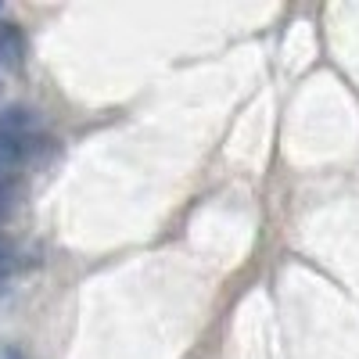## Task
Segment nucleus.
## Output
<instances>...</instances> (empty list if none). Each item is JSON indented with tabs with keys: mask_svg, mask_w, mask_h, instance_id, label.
<instances>
[{
	"mask_svg": "<svg viewBox=\"0 0 359 359\" xmlns=\"http://www.w3.org/2000/svg\"><path fill=\"white\" fill-rule=\"evenodd\" d=\"M0 65L15 72L25 65V36L18 25H0Z\"/></svg>",
	"mask_w": 359,
	"mask_h": 359,
	"instance_id": "nucleus-1",
	"label": "nucleus"
},
{
	"mask_svg": "<svg viewBox=\"0 0 359 359\" xmlns=\"http://www.w3.org/2000/svg\"><path fill=\"white\" fill-rule=\"evenodd\" d=\"M36 133V115L25 108L0 111V137H33Z\"/></svg>",
	"mask_w": 359,
	"mask_h": 359,
	"instance_id": "nucleus-2",
	"label": "nucleus"
},
{
	"mask_svg": "<svg viewBox=\"0 0 359 359\" xmlns=\"http://www.w3.org/2000/svg\"><path fill=\"white\" fill-rule=\"evenodd\" d=\"M18 205V180L15 176H0V223H8Z\"/></svg>",
	"mask_w": 359,
	"mask_h": 359,
	"instance_id": "nucleus-3",
	"label": "nucleus"
},
{
	"mask_svg": "<svg viewBox=\"0 0 359 359\" xmlns=\"http://www.w3.org/2000/svg\"><path fill=\"white\" fill-rule=\"evenodd\" d=\"M15 266V248L4 233H0V273H8V269Z\"/></svg>",
	"mask_w": 359,
	"mask_h": 359,
	"instance_id": "nucleus-4",
	"label": "nucleus"
}]
</instances>
